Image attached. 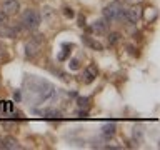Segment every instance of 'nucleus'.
<instances>
[{
  "instance_id": "nucleus-1",
  "label": "nucleus",
  "mask_w": 160,
  "mask_h": 150,
  "mask_svg": "<svg viewBox=\"0 0 160 150\" xmlns=\"http://www.w3.org/2000/svg\"><path fill=\"white\" fill-rule=\"evenodd\" d=\"M40 13L33 8H28L22 13V25L28 30H35L40 25Z\"/></svg>"
},
{
  "instance_id": "nucleus-2",
  "label": "nucleus",
  "mask_w": 160,
  "mask_h": 150,
  "mask_svg": "<svg viewBox=\"0 0 160 150\" xmlns=\"http://www.w3.org/2000/svg\"><path fill=\"white\" fill-rule=\"evenodd\" d=\"M123 13H125V10L122 8V3L118 2H112V3H108L107 7L103 8V17L105 20H113V18H120V17H123Z\"/></svg>"
},
{
  "instance_id": "nucleus-3",
  "label": "nucleus",
  "mask_w": 160,
  "mask_h": 150,
  "mask_svg": "<svg viewBox=\"0 0 160 150\" xmlns=\"http://www.w3.org/2000/svg\"><path fill=\"white\" fill-rule=\"evenodd\" d=\"M0 10L7 15H13L20 10V3L17 0H0Z\"/></svg>"
},
{
  "instance_id": "nucleus-4",
  "label": "nucleus",
  "mask_w": 160,
  "mask_h": 150,
  "mask_svg": "<svg viewBox=\"0 0 160 150\" xmlns=\"http://www.w3.org/2000/svg\"><path fill=\"white\" fill-rule=\"evenodd\" d=\"M140 17H142V10H140V7H132V8L125 10V13H123V18L130 23H137L140 20Z\"/></svg>"
},
{
  "instance_id": "nucleus-5",
  "label": "nucleus",
  "mask_w": 160,
  "mask_h": 150,
  "mask_svg": "<svg viewBox=\"0 0 160 150\" xmlns=\"http://www.w3.org/2000/svg\"><path fill=\"white\" fill-rule=\"evenodd\" d=\"M97 75H98V68L95 67L93 63H90L88 67L83 70V73H82V80H83V83H92Z\"/></svg>"
},
{
  "instance_id": "nucleus-6",
  "label": "nucleus",
  "mask_w": 160,
  "mask_h": 150,
  "mask_svg": "<svg viewBox=\"0 0 160 150\" xmlns=\"http://www.w3.org/2000/svg\"><path fill=\"white\" fill-rule=\"evenodd\" d=\"M40 50V43L37 42V40H30V42H27V45H25V53H27V57H35V55L38 53Z\"/></svg>"
},
{
  "instance_id": "nucleus-7",
  "label": "nucleus",
  "mask_w": 160,
  "mask_h": 150,
  "mask_svg": "<svg viewBox=\"0 0 160 150\" xmlns=\"http://www.w3.org/2000/svg\"><path fill=\"white\" fill-rule=\"evenodd\" d=\"M40 18L45 20L47 23H52L55 20V10L52 7H48V5H47V7H43L42 8V17H40Z\"/></svg>"
},
{
  "instance_id": "nucleus-8",
  "label": "nucleus",
  "mask_w": 160,
  "mask_h": 150,
  "mask_svg": "<svg viewBox=\"0 0 160 150\" xmlns=\"http://www.w3.org/2000/svg\"><path fill=\"white\" fill-rule=\"evenodd\" d=\"M107 20L105 18H100V20H95L93 25H92V30L93 32H97V33H105L107 32Z\"/></svg>"
},
{
  "instance_id": "nucleus-9",
  "label": "nucleus",
  "mask_w": 160,
  "mask_h": 150,
  "mask_svg": "<svg viewBox=\"0 0 160 150\" xmlns=\"http://www.w3.org/2000/svg\"><path fill=\"white\" fill-rule=\"evenodd\" d=\"M102 135H103L105 138H112L113 135H115V123H112V122L105 123L103 127H102Z\"/></svg>"
},
{
  "instance_id": "nucleus-10",
  "label": "nucleus",
  "mask_w": 160,
  "mask_h": 150,
  "mask_svg": "<svg viewBox=\"0 0 160 150\" xmlns=\"http://www.w3.org/2000/svg\"><path fill=\"white\" fill-rule=\"evenodd\" d=\"M3 148H10V150H13V148H20V145L17 142V138H13V137H7L3 140Z\"/></svg>"
},
{
  "instance_id": "nucleus-11",
  "label": "nucleus",
  "mask_w": 160,
  "mask_h": 150,
  "mask_svg": "<svg viewBox=\"0 0 160 150\" xmlns=\"http://www.w3.org/2000/svg\"><path fill=\"white\" fill-rule=\"evenodd\" d=\"M83 42L87 43L90 48H93V50H102V48H103L102 45H100V43L97 42V40H92L90 37H83Z\"/></svg>"
},
{
  "instance_id": "nucleus-12",
  "label": "nucleus",
  "mask_w": 160,
  "mask_h": 150,
  "mask_svg": "<svg viewBox=\"0 0 160 150\" xmlns=\"http://www.w3.org/2000/svg\"><path fill=\"white\" fill-rule=\"evenodd\" d=\"M120 40V33H117V32H113V33H110L108 35V43L110 45H115Z\"/></svg>"
},
{
  "instance_id": "nucleus-13",
  "label": "nucleus",
  "mask_w": 160,
  "mask_h": 150,
  "mask_svg": "<svg viewBox=\"0 0 160 150\" xmlns=\"http://www.w3.org/2000/svg\"><path fill=\"white\" fill-rule=\"evenodd\" d=\"M78 105H80V107H88V98L87 97L78 98Z\"/></svg>"
},
{
  "instance_id": "nucleus-14",
  "label": "nucleus",
  "mask_w": 160,
  "mask_h": 150,
  "mask_svg": "<svg viewBox=\"0 0 160 150\" xmlns=\"http://www.w3.org/2000/svg\"><path fill=\"white\" fill-rule=\"evenodd\" d=\"M70 68H72V70H78V68H80V65H78V60H77V58H73L72 62H70Z\"/></svg>"
},
{
  "instance_id": "nucleus-15",
  "label": "nucleus",
  "mask_w": 160,
  "mask_h": 150,
  "mask_svg": "<svg viewBox=\"0 0 160 150\" xmlns=\"http://www.w3.org/2000/svg\"><path fill=\"white\" fill-rule=\"evenodd\" d=\"M63 13H65V17H68V18H72L73 15H75V13H73V10H72V8H68V7H67V8H63Z\"/></svg>"
},
{
  "instance_id": "nucleus-16",
  "label": "nucleus",
  "mask_w": 160,
  "mask_h": 150,
  "mask_svg": "<svg viewBox=\"0 0 160 150\" xmlns=\"http://www.w3.org/2000/svg\"><path fill=\"white\" fill-rule=\"evenodd\" d=\"M3 23H7V13L0 12V25H3Z\"/></svg>"
},
{
  "instance_id": "nucleus-17",
  "label": "nucleus",
  "mask_w": 160,
  "mask_h": 150,
  "mask_svg": "<svg viewBox=\"0 0 160 150\" xmlns=\"http://www.w3.org/2000/svg\"><path fill=\"white\" fill-rule=\"evenodd\" d=\"M78 22H80V23H78V25H80V27H82V25H85V23H83V22H85V17H83V15H82V17H80V18H78Z\"/></svg>"
},
{
  "instance_id": "nucleus-18",
  "label": "nucleus",
  "mask_w": 160,
  "mask_h": 150,
  "mask_svg": "<svg viewBox=\"0 0 160 150\" xmlns=\"http://www.w3.org/2000/svg\"><path fill=\"white\" fill-rule=\"evenodd\" d=\"M0 148H3V140H0Z\"/></svg>"
}]
</instances>
